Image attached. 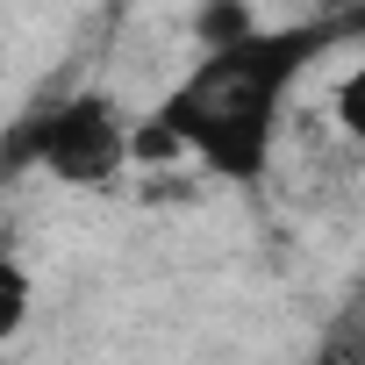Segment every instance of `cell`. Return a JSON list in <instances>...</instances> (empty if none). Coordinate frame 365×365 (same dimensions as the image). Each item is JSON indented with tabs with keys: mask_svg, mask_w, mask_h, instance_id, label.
<instances>
[{
	"mask_svg": "<svg viewBox=\"0 0 365 365\" xmlns=\"http://www.w3.org/2000/svg\"><path fill=\"white\" fill-rule=\"evenodd\" d=\"M129 122L136 115H122L108 93H79L43 122L36 158L58 187H115L129 172Z\"/></svg>",
	"mask_w": 365,
	"mask_h": 365,
	"instance_id": "1",
	"label": "cell"
},
{
	"mask_svg": "<svg viewBox=\"0 0 365 365\" xmlns=\"http://www.w3.org/2000/svg\"><path fill=\"white\" fill-rule=\"evenodd\" d=\"M329 129H336L344 143H358V150H365V51L329 79Z\"/></svg>",
	"mask_w": 365,
	"mask_h": 365,
	"instance_id": "2",
	"label": "cell"
},
{
	"mask_svg": "<svg viewBox=\"0 0 365 365\" xmlns=\"http://www.w3.org/2000/svg\"><path fill=\"white\" fill-rule=\"evenodd\" d=\"M36 315V272L22 258H0V344H15Z\"/></svg>",
	"mask_w": 365,
	"mask_h": 365,
	"instance_id": "3",
	"label": "cell"
}]
</instances>
